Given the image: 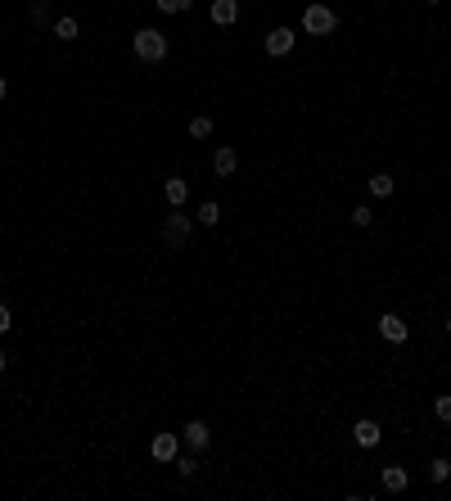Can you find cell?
<instances>
[{
    "label": "cell",
    "mask_w": 451,
    "mask_h": 501,
    "mask_svg": "<svg viewBox=\"0 0 451 501\" xmlns=\"http://www.w3.org/2000/svg\"><path fill=\"white\" fill-rule=\"evenodd\" d=\"M136 55L144 59V64H163L167 59V36L154 32V28H140L136 32Z\"/></svg>",
    "instance_id": "cell-1"
},
{
    "label": "cell",
    "mask_w": 451,
    "mask_h": 501,
    "mask_svg": "<svg viewBox=\"0 0 451 501\" xmlns=\"http://www.w3.org/2000/svg\"><path fill=\"white\" fill-rule=\"evenodd\" d=\"M163 244H167L172 253L185 249V244H190V213H181V208H176V213H167V222H163Z\"/></svg>",
    "instance_id": "cell-2"
},
{
    "label": "cell",
    "mask_w": 451,
    "mask_h": 501,
    "mask_svg": "<svg viewBox=\"0 0 451 501\" xmlns=\"http://www.w3.org/2000/svg\"><path fill=\"white\" fill-rule=\"evenodd\" d=\"M334 9L330 5H307V9H302V28H307L312 36H330L334 32Z\"/></svg>",
    "instance_id": "cell-3"
},
{
    "label": "cell",
    "mask_w": 451,
    "mask_h": 501,
    "mask_svg": "<svg viewBox=\"0 0 451 501\" xmlns=\"http://www.w3.org/2000/svg\"><path fill=\"white\" fill-rule=\"evenodd\" d=\"M379 334L388 339V344H406L411 330H406V321H401L397 312H384V316H379Z\"/></svg>",
    "instance_id": "cell-4"
},
{
    "label": "cell",
    "mask_w": 451,
    "mask_h": 501,
    "mask_svg": "<svg viewBox=\"0 0 451 501\" xmlns=\"http://www.w3.org/2000/svg\"><path fill=\"white\" fill-rule=\"evenodd\" d=\"M294 41H298V32L294 28H275L271 36H266V55H289V50H294Z\"/></svg>",
    "instance_id": "cell-5"
},
{
    "label": "cell",
    "mask_w": 451,
    "mask_h": 501,
    "mask_svg": "<svg viewBox=\"0 0 451 501\" xmlns=\"http://www.w3.org/2000/svg\"><path fill=\"white\" fill-rule=\"evenodd\" d=\"M239 18V0H212V23L217 28H230Z\"/></svg>",
    "instance_id": "cell-6"
},
{
    "label": "cell",
    "mask_w": 451,
    "mask_h": 501,
    "mask_svg": "<svg viewBox=\"0 0 451 501\" xmlns=\"http://www.w3.org/2000/svg\"><path fill=\"white\" fill-rule=\"evenodd\" d=\"M352 438H357V443L361 447H379V424H375V420H357V424H352Z\"/></svg>",
    "instance_id": "cell-7"
},
{
    "label": "cell",
    "mask_w": 451,
    "mask_h": 501,
    "mask_svg": "<svg viewBox=\"0 0 451 501\" xmlns=\"http://www.w3.org/2000/svg\"><path fill=\"white\" fill-rule=\"evenodd\" d=\"M235 167H239V154L230 150V145H222V150L212 154V172H217V176H230Z\"/></svg>",
    "instance_id": "cell-8"
},
{
    "label": "cell",
    "mask_w": 451,
    "mask_h": 501,
    "mask_svg": "<svg viewBox=\"0 0 451 501\" xmlns=\"http://www.w3.org/2000/svg\"><path fill=\"white\" fill-rule=\"evenodd\" d=\"M185 443H190L194 451H203V447L212 443V429H208L203 420H190V424H185Z\"/></svg>",
    "instance_id": "cell-9"
},
{
    "label": "cell",
    "mask_w": 451,
    "mask_h": 501,
    "mask_svg": "<svg viewBox=\"0 0 451 501\" xmlns=\"http://www.w3.org/2000/svg\"><path fill=\"white\" fill-rule=\"evenodd\" d=\"M176 451H181L176 434H154V461H176Z\"/></svg>",
    "instance_id": "cell-10"
},
{
    "label": "cell",
    "mask_w": 451,
    "mask_h": 501,
    "mask_svg": "<svg viewBox=\"0 0 451 501\" xmlns=\"http://www.w3.org/2000/svg\"><path fill=\"white\" fill-rule=\"evenodd\" d=\"M384 488H388V492H406V488H411V474L401 470V466H384Z\"/></svg>",
    "instance_id": "cell-11"
},
{
    "label": "cell",
    "mask_w": 451,
    "mask_h": 501,
    "mask_svg": "<svg viewBox=\"0 0 451 501\" xmlns=\"http://www.w3.org/2000/svg\"><path fill=\"white\" fill-rule=\"evenodd\" d=\"M163 194H167V203H185V194H190V186H185V181H181V176H167V186H163Z\"/></svg>",
    "instance_id": "cell-12"
},
{
    "label": "cell",
    "mask_w": 451,
    "mask_h": 501,
    "mask_svg": "<svg viewBox=\"0 0 451 501\" xmlns=\"http://www.w3.org/2000/svg\"><path fill=\"white\" fill-rule=\"evenodd\" d=\"M194 222H199V226H217V222H222V203H199V213H194Z\"/></svg>",
    "instance_id": "cell-13"
},
{
    "label": "cell",
    "mask_w": 451,
    "mask_h": 501,
    "mask_svg": "<svg viewBox=\"0 0 451 501\" xmlns=\"http://www.w3.org/2000/svg\"><path fill=\"white\" fill-rule=\"evenodd\" d=\"M190 136H194V140H208V136H212V118H203V113L190 118Z\"/></svg>",
    "instance_id": "cell-14"
},
{
    "label": "cell",
    "mask_w": 451,
    "mask_h": 501,
    "mask_svg": "<svg viewBox=\"0 0 451 501\" xmlns=\"http://www.w3.org/2000/svg\"><path fill=\"white\" fill-rule=\"evenodd\" d=\"M77 32H81L77 18H59V23H55V36H59V41H77Z\"/></svg>",
    "instance_id": "cell-15"
},
{
    "label": "cell",
    "mask_w": 451,
    "mask_h": 501,
    "mask_svg": "<svg viewBox=\"0 0 451 501\" xmlns=\"http://www.w3.org/2000/svg\"><path fill=\"white\" fill-rule=\"evenodd\" d=\"M370 194H379V199H388V194H393V176H388V172L370 176Z\"/></svg>",
    "instance_id": "cell-16"
},
{
    "label": "cell",
    "mask_w": 451,
    "mask_h": 501,
    "mask_svg": "<svg viewBox=\"0 0 451 501\" xmlns=\"http://www.w3.org/2000/svg\"><path fill=\"white\" fill-rule=\"evenodd\" d=\"M429 479H433V483H447V479H451V466H447V461H433V466H429Z\"/></svg>",
    "instance_id": "cell-17"
},
{
    "label": "cell",
    "mask_w": 451,
    "mask_h": 501,
    "mask_svg": "<svg viewBox=\"0 0 451 501\" xmlns=\"http://www.w3.org/2000/svg\"><path fill=\"white\" fill-rule=\"evenodd\" d=\"M433 415H438V420H443V424H451V398H447V393L433 402Z\"/></svg>",
    "instance_id": "cell-18"
},
{
    "label": "cell",
    "mask_w": 451,
    "mask_h": 501,
    "mask_svg": "<svg viewBox=\"0 0 451 501\" xmlns=\"http://www.w3.org/2000/svg\"><path fill=\"white\" fill-rule=\"evenodd\" d=\"M45 9H50V0H32V9H28V18L36 23V28H41V23H45Z\"/></svg>",
    "instance_id": "cell-19"
},
{
    "label": "cell",
    "mask_w": 451,
    "mask_h": 501,
    "mask_svg": "<svg viewBox=\"0 0 451 501\" xmlns=\"http://www.w3.org/2000/svg\"><path fill=\"white\" fill-rule=\"evenodd\" d=\"M163 14H181V9H190V0H154Z\"/></svg>",
    "instance_id": "cell-20"
},
{
    "label": "cell",
    "mask_w": 451,
    "mask_h": 501,
    "mask_svg": "<svg viewBox=\"0 0 451 501\" xmlns=\"http://www.w3.org/2000/svg\"><path fill=\"white\" fill-rule=\"evenodd\" d=\"M370 222H375V213H370L365 203H361V208H352V226H370Z\"/></svg>",
    "instance_id": "cell-21"
},
{
    "label": "cell",
    "mask_w": 451,
    "mask_h": 501,
    "mask_svg": "<svg viewBox=\"0 0 451 501\" xmlns=\"http://www.w3.org/2000/svg\"><path fill=\"white\" fill-rule=\"evenodd\" d=\"M172 466H176L181 474H185V479H190V474H194V470H199V466H194V456H181V451H176V461H172Z\"/></svg>",
    "instance_id": "cell-22"
},
{
    "label": "cell",
    "mask_w": 451,
    "mask_h": 501,
    "mask_svg": "<svg viewBox=\"0 0 451 501\" xmlns=\"http://www.w3.org/2000/svg\"><path fill=\"white\" fill-rule=\"evenodd\" d=\"M0 334H9V308L0 303Z\"/></svg>",
    "instance_id": "cell-23"
},
{
    "label": "cell",
    "mask_w": 451,
    "mask_h": 501,
    "mask_svg": "<svg viewBox=\"0 0 451 501\" xmlns=\"http://www.w3.org/2000/svg\"><path fill=\"white\" fill-rule=\"evenodd\" d=\"M5 95H9V81H5V77H0V100H5Z\"/></svg>",
    "instance_id": "cell-24"
},
{
    "label": "cell",
    "mask_w": 451,
    "mask_h": 501,
    "mask_svg": "<svg viewBox=\"0 0 451 501\" xmlns=\"http://www.w3.org/2000/svg\"><path fill=\"white\" fill-rule=\"evenodd\" d=\"M5 361H9V357H5V348H0V371H5Z\"/></svg>",
    "instance_id": "cell-25"
},
{
    "label": "cell",
    "mask_w": 451,
    "mask_h": 501,
    "mask_svg": "<svg viewBox=\"0 0 451 501\" xmlns=\"http://www.w3.org/2000/svg\"><path fill=\"white\" fill-rule=\"evenodd\" d=\"M429 5H443V0H429Z\"/></svg>",
    "instance_id": "cell-26"
},
{
    "label": "cell",
    "mask_w": 451,
    "mask_h": 501,
    "mask_svg": "<svg viewBox=\"0 0 451 501\" xmlns=\"http://www.w3.org/2000/svg\"><path fill=\"white\" fill-rule=\"evenodd\" d=\"M447 330H451V321H447Z\"/></svg>",
    "instance_id": "cell-27"
}]
</instances>
